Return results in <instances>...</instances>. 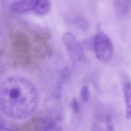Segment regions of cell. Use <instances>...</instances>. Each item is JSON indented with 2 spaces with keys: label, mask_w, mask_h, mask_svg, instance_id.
Returning <instances> with one entry per match:
<instances>
[{
  "label": "cell",
  "mask_w": 131,
  "mask_h": 131,
  "mask_svg": "<svg viewBox=\"0 0 131 131\" xmlns=\"http://www.w3.org/2000/svg\"><path fill=\"white\" fill-rule=\"evenodd\" d=\"M115 12L118 17H125L131 9V0H114Z\"/></svg>",
  "instance_id": "52a82bcc"
},
{
  "label": "cell",
  "mask_w": 131,
  "mask_h": 131,
  "mask_svg": "<svg viewBox=\"0 0 131 131\" xmlns=\"http://www.w3.org/2000/svg\"><path fill=\"white\" fill-rule=\"evenodd\" d=\"M105 125H106V130L107 131H115L114 124L112 121V118L110 115H107L106 117L105 120Z\"/></svg>",
  "instance_id": "30bf717a"
},
{
  "label": "cell",
  "mask_w": 131,
  "mask_h": 131,
  "mask_svg": "<svg viewBox=\"0 0 131 131\" xmlns=\"http://www.w3.org/2000/svg\"><path fill=\"white\" fill-rule=\"evenodd\" d=\"M71 107L72 109V111H74V113L75 114H78L79 111H80V106H79V103L77 101L76 98H73L71 102Z\"/></svg>",
  "instance_id": "8fae6325"
},
{
  "label": "cell",
  "mask_w": 131,
  "mask_h": 131,
  "mask_svg": "<svg viewBox=\"0 0 131 131\" xmlns=\"http://www.w3.org/2000/svg\"><path fill=\"white\" fill-rule=\"evenodd\" d=\"M62 41L73 62H81L84 60L85 54L84 49L71 32H65L63 35Z\"/></svg>",
  "instance_id": "277c9868"
},
{
  "label": "cell",
  "mask_w": 131,
  "mask_h": 131,
  "mask_svg": "<svg viewBox=\"0 0 131 131\" xmlns=\"http://www.w3.org/2000/svg\"><path fill=\"white\" fill-rule=\"evenodd\" d=\"M91 131H102L101 130V128L97 126V125H94L92 128Z\"/></svg>",
  "instance_id": "4fadbf2b"
},
{
  "label": "cell",
  "mask_w": 131,
  "mask_h": 131,
  "mask_svg": "<svg viewBox=\"0 0 131 131\" xmlns=\"http://www.w3.org/2000/svg\"><path fill=\"white\" fill-rule=\"evenodd\" d=\"M50 1L49 0H39L37 6L34 9L35 12L38 15H46L50 11Z\"/></svg>",
  "instance_id": "ba28073f"
},
{
  "label": "cell",
  "mask_w": 131,
  "mask_h": 131,
  "mask_svg": "<svg viewBox=\"0 0 131 131\" xmlns=\"http://www.w3.org/2000/svg\"><path fill=\"white\" fill-rule=\"evenodd\" d=\"M39 103L38 88L29 80L11 76L0 82V111L7 117L27 119L36 112Z\"/></svg>",
  "instance_id": "6da1fadb"
},
{
  "label": "cell",
  "mask_w": 131,
  "mask_h": 131,
  "mask_svg": "<svg viewBox=\"0 0 131 131\" xmlns=\"http://www.w3.org/2000/svg\"><path fill=\"white\" fill-rule=\"evenodd\" d=\"M15 2V0H2L3 5H8L11 6Z\"/></svg>",
  "instance_id": "7c38bea8"
},
{
  "label": "cell",
  "mask_w": 131,
  "mask_h": 131,
  "mask_svg": "<svg viewBox=\"0 0 131 131\" xmlns=\"http://www.w3.org/2000/svg\"><path fill=\"white\" fill-rule=\"evenodd\" d=\"M39 0H18L15 2L10 8L12 12L17 13L27 12L34 10L37 6Z\"/></svg>",
  "instance_id": "5b68a950"
},
{
  "label": "cell",
  "mask_w": 131,
  "mask_h": 131,
  "mask_svg": "<svg viewBox=\"0 0 131 131\" xmlns=\"http://www.w3.org/2000/svg\"><path fill=\"white\" fill-rule=\"evenodd\" d=\"M90 98L89 88L87 85H84L81 88V99L84 102H88Z\"/></svg>",
  "instance_id": "9c48e42d"
},
{
  "label": "cell",
  "mask_w": 131,
  "mask_h": 131,
  "mask_svg": "<svg viewBox=\"0 0 131 131\" xmlns=\"http://www.w3.org/2000/svg\"><path fill=\"white\" fill-rule=\"evenodd\" d=\"M123 93L126 106V118L131 119V81L129 79L123 81Z\"/></svg>",
  "instance_id": "8992f818"
},
{
  "label": "cell",
  "mask_w": 131,
  "mask_h": 131,
  "mask_svg": "<svg viewBox=\"0 0 131 131\" xmlns=\"http://www.w3.org/2000/svg\"><path fill=\"white\" fill-rule=\"evenodd\" d=\"M12 51L15 62L25 65L30 60V44L26 36L17 32L12 37Z\"/></svg>",
  "instance_id": "7a4b0ae2"
},
{
  "label": "cell",
  "mask_w": 131,
  "mask_h": 131,
  "mask_svg": "<svg viewBox=\"0 0 131 131\" xmlns=\"http://www.w3.org/2000/svg\"><path fill=\"white\" fill-rule=\"evenodd\" d=\"M54 131H62V128L60 127H57L54 129Z\"/></svg>",
  "instance_id": "5bb4252c"
},
{
  "label": "cell",
  "mask_w": 131,
  "mask_h": 131,
  "mask_svg": "<svg viewBox=\"0 0 131 131\" xmlns=\"http://www.w3.org/2000/svg\"><path fill=\"white\" fill-rule=\"evenodd\" d=\"M93 45L97 58L104 64L109 63L114 54V46L110 38L103 31H99L95 35Z\"/></svg>",
  "instance_id": "3957f363"
}]
</instances>
